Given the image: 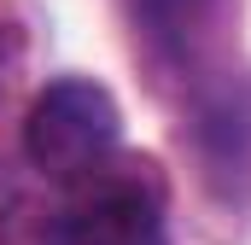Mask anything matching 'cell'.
Masks as SVG:
<instances>
[{"mask_svg":"<svg viewBox=\"0 0 251 245\" xmlns=\"http://www.w3.org/2000/svg\"><path fill=\"white\" fill-rule=\"evenodd\" d=\"M222 6H228V0H134V24H140V35H146L158 53L193 59V53L216 35Z\"/></svg>","mask_w":251,"mask_h":245,"instance_id":"cell-3","label":"cell"},{"mask_svg":"<svg viewBox=\"0 0 251 245\" xmlns=\"http://www.w3.org/2000/svg\"><path fill=\"white\" fill-rule=\"evenodd\" d=\"M70 204L47 222L41 245H170L164 181L146 158H105L94 175L70 181Z\"/></svg>","mask_w":251,"mask_h":245,"instance_id":"cell-1","label":"cell"},{"mask_svg":"<svg viewBox=\"0 0 251 245\" xmlns=\"http://www.w3.org/2000/svg\"><path fill=\"white\" fill-rule=\"evenodd\" d=\"M117 134L123 111L111 88H100L94 76H59L24 117V158L53 181H82L105 158H117Z\"/></svg>","mask_w":251,"mask_h":245,"instance_id":"cell-2","label":"cell"}]
</instances>
